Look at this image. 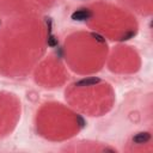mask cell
I'll use <instances>...</instances> for the list:
<instances>
[{
    "label": "cell",
    "mask_w": 153,
    "mask_h": 153,
    "mask_svg": "<svg viewBox=\"0 0 153 153\" xmlns=\"http://www.w3.org/2000/svg\"><path fill=\"white\" fill-rule=\"evenodd\" d=\"M100 82V79L99 78H96V76H91V78H86V79H81L79 80L78 82H75V86H79V87H84V86H93L96 84Z\"/></svg>",
    "instance_id": "7a4b0ae2"
},
{
    "label": "cell",
    "mask_w": 153,
    "mask_h": 153,
    "mask_svg": "<svg viewBox=\"0 0 153 153\" xmlns=\"http://www.w3.org/2000/svg\"><path fill=\"white\" fill-rule=\"evenodd\" d=\"M76 122H78V124H79V127H80V128L85 127V124H86L85 120H84V118H82L80 115H76Z\"/></svg>",
    "instance_id": "ba28073f"
},
{
    "label": "cell",
    "mask_w": 153,
    "mask_h": 153,
    "mask_svg": "<svg viewBox=\"0 0 153 153\" xmlns=\"http://www.w3.org/2000/svg\"><path fill=\"white\" fill-rule=\"evenodd\" d=\"M92 37L96 39V41H98L99 43H105V38L102 36V35H99V33H96V32H92Z\"/></svg>",
    "instance_id": "5b68a950"
},
{
    "label": "cell",
    "mask_w": 153,
    "mask_h": 153,
    "mask_svg": "<svg viewBox=\"0 0 153 153\" xmlns=\"http://www.w3.org/2000/svg\"><path fill=\"white\" fill-rule=\"evenodd\" d=\"M47 43H48V45L49 47H51V48H54V47H57V44H59V41H57V38L53 35V33H49V36H48V39H47Z\"/></svg>",
    "instance_id": "277c9868"
},
{
    "label": "cell",
    "mask_w": 153,
    "mask_h": 153,
    "mask_svg": "<svg viewBox=\"0 0 153 153\" xmlns=\"http://www.w3.org/2000/svg\"><path fill=\"white\" fill-rule=\"evenodd\" d=\"M151 139V134L148 131H141V133H137L134 137H133V141L135 143H145L147 142L148 140Z\"/></svg>",
    "instance_id": "3957f363"
},
{
    "label": "cell",
    "mask_w": 153,
    "mask_h": 153,
    "mask_svg": "<svg viewBox=\"0 0 153 153\" xmlns=\"http://www.w3.org/2000/svg\"><path fill=\"white\" fill-rule=\"evenodd\" d=\"M135 33H136L135 31H130V32H128V33H126V35H124V36H123V37H122L121 39H122V41H128V39H130V38H133V37L135 36Z\"/></svg>",
    "instance_id": "52a82bcc"
},
{
    "label": "cell",
    "mask_w": 153,
    "mask_h": 153,
    "mask_svg": "<svg viewBox=\"0 0 153 153\" xmlns=\"http://www.w3.org/2000/svg\"><path fill=\"white\" fill-rule=\"evenodd\" d=\"M92 13L88 10H78L75 12L72 13V19L73 20H86L88 18H91Z\"/></svg>",
    "instance_id": "6da1fadb"
},
{
    "label": "cell",
    "mask_w": 153,
    "mask_h": 153,
    "mask_svg": "<svg viewBox=\"0 0 153 153\" xmlns=\"http://www.w3.org/2000/svg\"><path fill=\"white\" fill-rule=\"evenodd\" d=\"M44 20H45V25H47V27H48L49 32H51V29H53V22H51V18L45 17V18H44Z\"/></svg>",
    "instance_id": "8992f818"
}]
</instances>
